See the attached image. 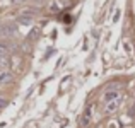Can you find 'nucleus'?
<instances>
[{"instance_id": "5", "label": "nucleus", "mask_w": 135, "mask_h": 128, "mask_svg": "<svg viewBox=\"0 0 135 128\" xmlns=\"http://www.w3.org/2000/svg\"><path fill=\"white\" fill-rule=\"evenodd\" d=\"M122 97V94H120V91H108L104 94V101L106 102H111V101H116V99Z\"/></svg>"}, {"instance_id": "1", "label": "nucleus", "mask_w": 135, "mask_h": 128, "mask_svg": "<svg viewBox=\"0 0 135 128\" xmlns=\"http://www.w3.org/2000/svg\"><path fill=\"white\" fill-rule=\"evenodd\" d=\"M16 33H17V27L14 26L12 22H5L2 27H0V34H2V36H5V38L14 36Z\"/></svg>"}, {"instance_id": "6", "label": "nucleus", "mask_w": 135, "mask_h": 128, "mask_svg": "<svg viewBox=\"0 0 135 128\" xmlns=\"http://www.w3.org/2000/svg\"><path fill=\"white\" fill-rule=\"evenodd\" d=\"M17 22H19V24H24V26H29V24L33 22V17H31V16H24V14H22V16L17 19Z\"/></svg>"}, {"instance_id": "7", "label": "nucleus", "mask_w": 135, "mask_h": 128, "mask_svg": "<svg viewBox=\"0 0 135 128\" xmlns=\"http://www.w3.org/2000/svg\"><path fill=\"white\" fill-rule=\"evenodd\" d=\"M38 33H40V29H33V31H31V34L27 36V40H29V41L36 40V38H38Z\"/></svg>"}, {"instance_id": "9", "label": "nucleus", "mask_w": 135, "mask_h": 128, "mask_svg": "<svg viewBox=\"0 0 135 128\" xmlns=\"http://www.w3.org/2000/svg\"><path fill=\"white\" fill-rule=\"evenodd\" d=\"M7 104V101H5V99H3V97H0V109H2L3 108V106H5Z\"/></svg>"}, {"instance_id": "8", "label": "nucleus", "mask_w": 135, "mask_h": 128, "mask_svg": "<svg viewBox=\"0 0 135 128\" xmlns=\"http://www.w3.org/2000/svg\"><path fill=\"white\" fill-rule=\"evenodd\" d=\"M5 56H7V50H5V46H2V45H0V60H2V58H5Z\"/></svg>"}, {"instance_id": "3", "label": "nucleus", "mask_w": 135, "mask_h": 128, "mask_svg": "<svg viewBox=\"0 0 135 128\" xmlns=\"http://www.w3.org/2000/svg\"><path fill=\"white\" fill-rule=\"evenodd\" d=\"M91 116H92V106H87V109L84 111V116L80 118V125L82 126H87L91 121Z\"/></svg>"}, {"instance_id": "11", "label": "nucleus", "mask_w": 135, "mask_h": 128, "mask_svg": "<svg viewBox=\"0 0 135 128\" xmlns=\"http://www.w3.org/2000/svg\"><path fill=\"white\" fill-rule=\"evenodd\" d=\"M34 2H36V3H40V2H43V0H34Z\"/></svg>"}, {"instance_id": "2", "label": "nucleus", "mask_w": 135, "mask_h": 128, "mask_svg": "<svg viewBox=\"0 0 135 128\" xmlns=\"http://www.w3.org/2000/svg\"><path fill=\"white\" fill-rule=\"evenodd\" d=\"M120 104H122V97L116 99V101H111V102H106V108H104V113H113L116 111V109L120 108Z\"/></svg>"}, {"instance_id": "10", "label": "nucleus", "mask_w": 135, "mask_h": 128, "mask_svg": "<svg viewBox=\"0 0 135 128\" xmlns=\"http://www.w3.org/2000/svg\"><path fill=\"white\" fill-rule=\"evenodd\" d=\"M12 2H14V3H24L26 0H12Z\"/></svg>"}, {"instance_id": "4", "label": "nucleus", "mask_w": 135, "mask_h": 128, "mask_svg": "<svg viewBox=\"0 0 135 128\" xmlns=\"http://www.w3.org/2000/svg\"><path fill=\"white\" fill-rule=\"evenodd\" d=\"M14 75L12 72H9V70H0V84H9L12 82Z\"/></svg>"}]
</instances>
